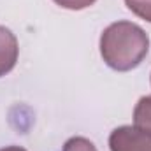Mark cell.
<instances>
[{
	"label": "cell",
	"mask_w": 151,
	"mask_h": 151,
	"mask_svg": "<svg viewBox=\"0 0 151 151\" xmlns=\"http://www.w3.org/2000/svg\"><path fill=\"white\" fill-rule=\"evenodd\" d=\"M19 47H18V39L16 35L0 25V77L9 74L18 62Z\"/></svg>",
	"instance_id": "cell-3"
},
{
	"label": "cell",
	"mask_w": 151,
	"mask_h": 151,
	"mask_svg": "<svg viewBox=\"0 0 151 151\" xmlns=\"http://www.w3.org/2000/svg\"><path fill=\"white\" fill-rule=\"evenodd\" d=\"M53 2L63 9H69V11H81V9L93 5L97 0H53Z\"/></svg>",
	"instance_id": "cell-7"
},
{
	"label": "cell",
	"mask_w": 151,
	"mask_h": 151,
	"mask_svg": "<svg viewBox=\"0 0 151 151\" xmlns=\"http://www.w3.org/2000/svg\"><path fill=\"white\" fill-rule=\"evenodd\" d=\"M148 51V34L132 21L111 23L100 35V55L106 65L118 72H128L139 67Z\"/></svg>",
	"instance_id": "cell-1"
},
{
	"label": "cell",
	"mask_w": 151,
	"mask_h": 151,
	"mask_svg": "<svg viewBox=\"0 0 151 151\" xmlns=\"http://www.w3.org/2000/svg\"><path fill=\"white\" fill-rule=\"evenodd\" d=\"M109 148L111 151H151V134L134 125L118 127L109 135Z\"/></svg>",
	"instance_id": "cell-2"
},
{
	"label": "cell",
	"mask_w": 151,
	"mask_h": 151,
	"mask_svg": "<svg viewBox=\"0 0 151 151\" xmlns=\"http://www.w3.org/2000/svg\"><path fill=\"white\" fill-rule=\"evenodd\" d=\"M125 4L135 16L151 23V0H125Z\"/></svg>",
	"instance_id": "cell-5"
},
{
	"label": "cell",
	"mask_w": 151,
	"mask_h": 151,
	"mask_svg": "<svg viewBox=\"0 0 151 151\" xmlns=\"http://www.w3.org/2000/svg\"><path fill=\"white\" fill-rule=\"evenodd\" d=\"M134 127L151 134V95L141 97L134 109Z\"/></svg>",
	"instance_id": "cell-4"
},
{
	"label": "cell",
	"mask_w": 151,
	"mask_h": 151,
	"mask_svg": "<svg viewBox=\"0 0 151 151\" xmlns=\"http://www.w3.org/2000/svg\"><path fill=\"white\" fill-rule=\"evenodd\" d=\"M62 151H97V148L86 137H70L63 144V150Z\"/></svg>",
	"instance_id": "cell-6"
},
{
	"label": "cell",
	"mask_w": 151,
	"mask_h": 151,
	"mask_svg": "<svg viewBox=\"0 0 151 151\" xmlns=\"http://www.w3.org/2000/svg\"><path fill=\"white\" fill-rule=\"evenodd\" d=\"M0 151H27V150L21 148V146H5V148H2Z\"/></svg>",
	"instance_id": "cell-8"
}]
</instances>
